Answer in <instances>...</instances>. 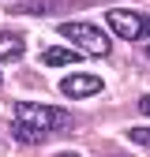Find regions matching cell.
I'll use <instances>...</instances> for the list:
<instances>
[{
  "label": "cell",
  "mask_w": 150,
  "mask_h": 157,
  "mask_svg": "<svg viewBox=\"0 0 150 157\" xmlns=\"http://www.w3.org/2000/svg\"><path fill=\"white\" fill-rule=\"evenodd\" d=\"M71 127V116L64 109H53V105H38V101H15L11 105V135L19 142H45L53 131H64Z\"/></svg>",
  "instance_id": "6da1fadb"
},
{
  "label": "cell",
  "mask_w": 150,
  "mask_h": 157,
  "mask_svg": "<svg viewBox=\"0 0 150 157\" xmlns=\"http://www.w3.org/2000/svg\"><path fill=\"white\" fill-rule=\"evenodd\" d=\"M60 37H68L79 56H109V49H112V37L101 26L79 23V19L75 23H60Z\"/></svg>",
  "instance_id": "7a4b0ae2"
},
{
  "label": "cell",
  "mask_w": 150,
  "mask_h": 157,
  "mask_svg": "<svg viewBox=\"0 0 150 157\" xmlns=\"http://www.w3.org/2000/svg\"><path fill=\"white\" fill-rule=\"evenodd\" d=\"M105 23H109V30L116 37H124V41H143V37H150V15H139V11L112 8V11H105Z\"/></svg>",
  "instance_id": "3957f363"
},
{
  "label": "cell",
  "mask_w": 150,
  "mask_h": 157,
  "mask_svg": "<svg viewBox=\"0 0 150 157\" xmlns=\"http://www.w3.org/2000/svg\"><path fill=\"white\" fill-rule=\"evenodd\" d=\"M101 75H90V71H79V75H68V78H60V94L64 97H94V94H101Z\"/></svg>",
  "instance_id": "277c9868"
},
{
  "label": "cell",
  "mask_w": 150,
  "mask_h": 157,
  "mask_svg": "<svg viewBox=\"0 0 150 157\" xmlns=\"http://www.w3.org/2000/svg\"><path fill=\"white\" fill-rule=\"evenodd\" d=\"M75 60H79L75 49H60V45L41 49V67H68V64H75Z\"/></svg>",
  "instance_id": "5b68a950"
},
{
  "label": "cell",
  "mask_w": 150,
  "mask_h": 157,
  "mask_svg": "<svg viewBox=\"0 0 150 157\" xmlns=\"http://www.w3.org/2000/svg\"><path fill=\"white\" fill-rule=\"evenodd\" d=\"M15 60H23V37L4 30L0 34V64H15Z\"/></svg>",
  "instance_id": "8992f818"
},
{
  "label": "cell",
  "mask_w": 150,
  "mask_h": 157,
  "mask_svg": "<svg viewBox=\"0 0 150 157\" xmlns=\"http://www.w3.org/2000/svg\"><path fill=\"white\" fill-rule=\"evenodd\" d=\"M11 15H49V11H60V4L53 0H26V4H11Z\"/></svg>",
  "instance_id": "52a82bcc"
},
{
  "label": "cell",
  "mask_w": 150,
  "mask_h": 157,
  "mask_svg": "<svg viewBox=\"0 0 150 157\" xmlns=\"http://www.w3.org/2000/svg\"><path fill=\"white\" fill-rule=\"evenodd\" d=\"M128 139L135 142V146H143V150H150V127H131Z\"/></svg>",
  "instance_id": "ba28073f"
},
{
  "label": "cell",
  "mask_w": 150,
  "mask_h": 157,
  "mask_svg": "<svg viewBox=\"0 0 150 157\" xmlns=\"http://www.w3.org/2000/svg\"><path fill=\"white\" fill-rule=\"evenodd\" d=\"M139 112H146V116H150V94H146V97H139Z\"/></svg>",
  "instance_id": "9c48e42d"
},
{
  "label": "cell",
  "mask_w": 150,
  "mask_h": 157,
  "mask_svg": "<svg viewBox=\"0 0 150 157\" xmlns=\"http://www.w3.org/2000/svg\"><path fill=\"white\" fill-rule=\"evenodd\" d=\"M60 157H79V153H60Z\"/></svg>",
  "instance_id": "30bf717a"
},
{
  "label": "cell",
  "mask_w": 150,
  "mask_h": 157,
  "mask_svg": "<svg viewBox=\"0 0 150 157\" xmlns=\"http://www.w3.org/2000/svg\"><path fill=\"white\" fill-rule=\"evenodd\" d=\"M143 52H146V60H150V45H146V49H143Z\"/></svg>",
  "instance_id": "8fae6325"
},
{
  "label": "cell",
  "mask_w": 150,
  "mask_h": 157,
  "mask_svg": "<svg viewBox=\"0 0 150 157\" xmlns=\"http://www.w3.org/2000/svg\"><path fill=\"white\" fill-rule=\"evenodd\" d=\"M0 82H4V78H0Z\"/></svg>",
  "instance_id": "7c38bea8"
}]
</instances>
